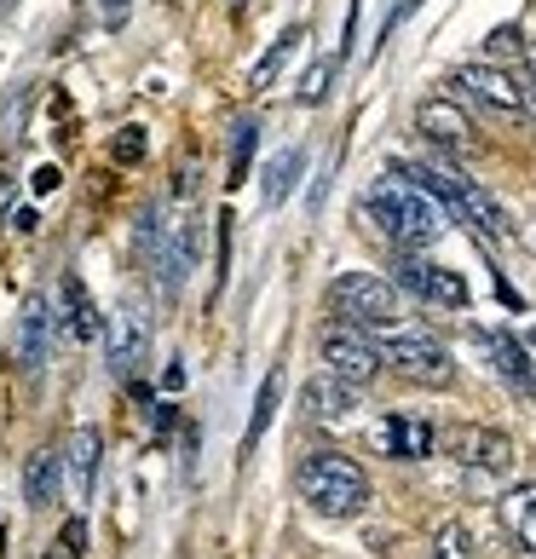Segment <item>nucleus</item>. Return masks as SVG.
I'll list each match as a JSON object with an SVG mask.
<instances>
[{
  "label": "nucleus",
  "instance_id": "obj_28",
  "mask_svg": "<svg viewBox=\"0 0 536 559\" xmlns=\"http://www.w3.org/2000/svg\"><path fill=\"white\" fill-rule=\"evenodd\" d=\"M116 156H121V162L144 156V128H121V139H116Z\"/></svg>",
  "mask_w": 536,
  "mask_h": 559
},
{
  "label": "nucleus",
  "instance_id": "obj_5",
  "mask_svg": "<svg viewBox=\"0 0 536 559\" xmlns=\"http://www.w3.org/2000/svg\"><path fill=\"white\" fill-rule=\"evenodd\" d=\"M139 254L151 260V272L162 277V288H179V272H191V260H196V242H191V219H179L168 202L162 209L144 214L139 225Z\"/></svg>",
  "mask_w": 536,
  "mask_h": 559
},
{
  "label": "nucleus",
  "instance_id": "obj_12",
  "mask_svg": "<svg viewBox=\"0 0 536 559\" xmlns=\"http://www.w3.org/2000/svg\"><path fill=\"white\" fill-rule=\"evenodd\" d=\"M456 462L479 467V473H508L513 467V444L490 427H462L456 432Z\"/></svg>",
  "mask_w": 536,
  "mask_h": 559
},
{
  "label": "nucleus",
  "instance_id": "obj_8",
  "mask_svg": "<svg viewBox=\"0 0 536 559\" xmlns=\"http://www.w3.org/2000/svg\"><path fill=\"white\" fill-rule=\"evenodd\" d=\"M398 283H404L416 300H427V306H450V312H456V306H467V283H462V272H444V265L421 260L416 248H404Z\"/></svg>",
  "mask_w": 536,
  "mask_h": 559
},
{
  "label": "nucleus",
  "instance_id": "obj_21",
  "mask_svg": "<svg viewBox=\"0 0 536 559\" xmlns=\"http://www.w3.org/2000/svg\"><path fill=\"white\" fill-rule=\"evenodd\" d=\"M254 139H260V128H254V121H237V128H231V185H242V179H249Z\"/></svg>",
  "mask_w": 536,
  "mask_h": 559
},
{
  "label": "nucleus",
  "instance_id": "obj_18",
  "mask_svg": "<svg viewBox=\"0 0 536 559\" xmlns=\"http://www.w3.org/2000/svg\"><path fill=\"white\" fill-rule=\"evenodd\" d=\"M58 479H64V450H35L29 467H24V502L47 508L58 496Z\"/></svg>",
  "mask_w": 536,
  "mask_h": 559
},
{
  "label": "nucleus",
  "instance_id": "obj_7",
  "mask_svg": "<svg viewBox=\"0 0 536 559\" xmlns=\"http://www.w3.org/2000/svg\"><path fill=\"white\" fill-rule=\"evenodd\" d=\"M381 346L364 335V329H353V323H335L323 335V369L329 376H341V381H353V386H369L381 376Z\"/></svg>",
  "mask_w": 536,
  "mask_h": 559
},
{
  "label": "nucleus",
  "instance_id": "obj_31",
  "mask_svg": "<svg viewBox=\"0 0 536 559\" xmlns=\"http://www.w3.org/2000/svg\"><path fill=\"white\" fill-rule=\"evenodd\" d=\"M35 191H58V168H35Z\"/></svg>",
  "mask_w": 536,
  "mask_h": 559
},
{
  "label": "nucleus",
  "instance_id": "obj_22",
  "mask_svg": "<svg viewBox=\"0 0 536 559\" xmlns=\"http://www.w3.org/2000/svg\"><path fill=\"white\" fill-rule=\"evenodd\" d=\"M300 151H283L277 162H272V174H265V197H272V202H283L288 191H295V174H300Z\"/></svg>",
  "mask_w": 536,
  "mask_h": 559
},
{
  "label": "nucleus",
  "instance_id": "obj_29",
  "mask_svg": "<svg viewBox=\"0 0 536 559\" xmlns=\"http://www.w3.org/2000/svg\"><path fill=\"white\" fill-rule=\"evenodd\" d=\"M128 7H133V0H98V17H105L110 29H121V24H128Z\"/></svg>",
  "mask_w": 536,
  "mask_h": 559
},
{
  "label": "nucleus",
  "instance_id": "obj_9",
  "mask_svg": "<svg viewBox=\"0 0 536 559\" xmlns=\"http://www.w3.org/2000/svg\"><path fill=\"white\" fill-rule=\"evenodd\" d=\"M456 87L473 98V105H485V110H497V116H525V87L508 70H497V64L456 70Z\"/></svg>",
  "mask_w": 536,
  "mask_h": 559
},
{
  "label": "nucleus",
  "instance_id": "obj_10",
  "mask_svg": "<svg viewBox=\"0 0 536 559\" xmlns=\"http://www.w3.org/2000/svg\"><path fill=\"white\" fill-rule=\"evenodd\" d=\"M105 352H110V369L116 376H133L144 364V352H151V318H144V306H121V312L105 323Z\"/></svg>",
  "mask_w": 536,
  "mask_h": 559
},
{
  "label": "nucleus",
  "instance_id": "obj_23",
  "mask_svg": "<svg viewBox=\"0 0 536 559\" xmlns=\"http://www.w3.org/2000/svg\"><path fill=\"white\" fill-rule=\"evenodd\" d=\"M432 559H473V536H467V525L450 520L439 536H432Z\"/></svg>",
  "mask_w": 536,
  "mask_h": 559
},
{
  "label": "nucleus",
  "instance_id": "obj_3",
  "mask_svg": "<svg viewBox=\"0 0 536 559\" xmlns=\"http://www.w3.org/2000/svg\"><path fill=\"white\" fill-rule=\"evenodd\" d=\"M329 312L353 329H398L404 295L398 283H386L381 272H346L329 283Z\"/></svg>",
  "mask_w": 536,
  "mask_h": 559
},
{
  "label": "nucleus",
  "instance_id": "obj_6",
  "mask_svg": "<svg viewBox=\"0 0 536 559\" xmlns=\"http://www.w3.org/2000/svg\"><path fill=\"white\" fill-rule=\"evenodd\" d=\"M381 358L409 376L416 386H450L456 381V358H450V346L439 335H427V329H381Z\"/></svg>",
  "mask_w": 536,
  "mask_h": 559
},
{
  "label": "nucleus",
  "instance_id": "obj_11",
  "mask_svg": "<svg viewBox=\"0 0 536 559\" xmlns=\"http://www.w3.org/2000/svg\"><path fill=\"white\" fill-rule=\"evenodd\" d=\"M416 133L444 144V151H467L473 144V121L462 116V105H450V98H427V105L416 110Z\"/></svg>",
  "mask_w": 536,
  "mask_h": 559
},
{
  "label": "nucleus",
  "instance_id": "obj_15",
  "mask_svg": "<svg viewBox=\"0 0 536 559\" xmlns=\"http://www.w3.org/2000/svg\"><path fill=\"white\" fill-rule=\"evenodd\" d=\"M98 455H105V439L93 427H75L70 444H64V473H70V490L75 496H93L98 485Z\"/></svg>",
  "mask_w": 536,
  "mask_h": 559
},
{
  "label": "nucleus",
  "instance_id": "obj_14",
  "mask_svg": "<svg viewBox=\"0 0 536 559\" xmlns=\"http://www.w3.org/2000/svg\"><path fill=\"white\" fill-rule=\"evenodd\" d=\"M376 444L386 455H398V462H421V455H432V427L421 416H386L381 432H376Z\"/></svg>",
  "mask_w": 536,
  "mask_h": 559
},
{
  "label": "nucleus",
  "instance_id": "obj_32",
  "mask_svg": "<svg viewBox=\"0 0 536 559\" xmlns=\"http://www.w3.org/2000/svg\"><path fill=\"white\" fill-rule=\"evenodd\" d=\"M525 116H531V121H536V75H531V81H525Z\"/></svg>",
  "mask_w": 536,
  "mask_h": 559
},
{
  "label": "nucleus",
  "instance_id": "obj_25",
  "mask_svg": "<svg viewBox=\"0 0 536 559\" xmlns=\"http://www.w3.org/2000/svg\"><path fill=\"white\" fill-rule=\"evenodd\" d=\"M272 409H277V376H265V386H260V404H254V421H249V439H242V450H254V444H260V432H265V421H272Z\"/></svg>",
  "mask_w": 536,
  "mask_h": 559
},
{
  "label": "nucleus",
  "instance_id": "obj_2",
  "mask_svg": "<svg viewBox=\"0 0 536 559\" xmlns=\"http://www.w3.org/2000/svg\"><path fill=\"white\" fill-rule=\"evenodd\" d=\"M295 490H300V502L323 513V520H353V513L369 508V479H364V467L353 462V455H341V450H312L306 462L295 467Z\"/></svg>",
  "mask_w": 536,
  "mask_h": 559
},
{
  "label": "nucleus",
  "instance_id": "obj_17",
  "mask_svg": "<svg viewBox=\"0 0 536 559\" xmlns=\"http://www.w3.org/2000/svg\"><path fill=\"white\" fill-rule=\"evenodd\" d=\"M353 404H358V386L353 381H341V376H323L306 386V416H318V421H341V416H353Z\"/></svg>",
  "mask_w": 536,
  "mask_h": 559
},
{
  "label": "nucleus",
  "instance_id": "obj_19",
  "mask_svg": "<svg viewBox=\"0 0 536 559\" xmlns=\"http://www.w3.org/2000/svg\"><path fill=\"white\" fill-rule=\"evenodd\" d=\"M502 525L525 554H536V485H513L502 496Z\"/></svg>",
  "mask_w": 536,
  "mask_h": 559
},
{
  "label": "nucleus",
  "instance_id": "obj_16",
  "mask_svg": "<svg viewBox=\"0 0 536 559\" xmlns=\"http://www.w3.org/2000/svg\"><path fill=\"white\" fill-rule=\"evenodd\" d=\"M47 341H52V306H47V295H29L24 300V329H17V364L40 369L47 364Z\"/></svg>",
  "mask_w": 536,
  "mask_h": 559
},
{
  "label": "nucleus",
  "instance_id": "obj_13",
  "mask_svg": "<svg viewBox=\"0 0 536 559\" xmlns=\"http://www.w3.org/2000/svg\"><path fill=\"white\" fill-rule=\"evenodd\" d=\"M58 312H64V335L81 341V346H93V335H105V323H98L93 300H87V283H81L75 272L58 283Z\"/></svg>",
  "mask_w": 536,
  "mask_h": 559
},
{
  "label": "nucleus",
  "instance_id": "obj_33",
  "mask_svg": "<svg viewBox=\"0 0 536 559\" xmlns=\"http://www.w3.org/2000/svg\"><path fill=\"white\" fill-rule=\"evenodd\" d=\"M12 209V185H0V214H7Z\"/></svg>",
  "mask_w": 536,
  "mask_h": 559
},
{
  "label": "nucleus",
  "instance_id": "obj_4",
  "mask_svg": "<svg viewBox=\"0 0 536 559\" xmlns=\"http://www.w3.org/2000/svg\"><path fill=\"white\" fill-rule=\"evenodd\" d=\"M432 197L444 202V214H456L462 225H473L479 237H490V242H502L508 237V214H502V202L490 197V191H479L473 179H462V174H450V168H409Z\"/></svg>",
  "mask_w": 536,
  "mask_h": 559
},
{
  "label": "nucleus",
  "instance_id": "obj_27",
  "mask_svg": "<svg viewBox=\"0 0 536 559\" xmlns=\"http://www.w3.org/2000/svg\"><path fill=\"white\" fill-rule=\"evenodd\" d=\"M329 75H335V64H318V70H306V81H300V105H323V93H329Z\"/></svg>",
  "mask_w": 536,
  "mask_h": 559
},
{
  "label": "nucleus",
  "instance_id": "obj_24",
  "mask_svg": "<svg viewBox=\"0 0 536 559\" xmlns=\"http://www.w3.org/2000/svg\"><path fill=\"white\" fill-rule=\"evenodd\" d=\"M295 47H300V29H288V35L277 40V47H272V52H265L260 64H254V87H265V81H272V75L288 64V58H295Z\"/></svg>",
  "mask_w": 536,
  "mask_h": 559
},
{
  "label": "nucleus",
  "instance_id": "obj_26",
  "mask_svg": "<svg viewBox=\"0 0 536 559\" xmlns=\"http://www.w3.org/2000/svg\"><path fill=\"white\" fill-rule=\"evenodd\" d=\"M81 543H87V525L64 520V531H58V543L47 548V559H81Z\"/></svg>",
  "mask_w": 536,
  "mask_h": 559
},
{
  "label": "nucleus",
  "instance_id": "obj_1",
  "mask_svg": "<svg viewBox=\"0 0 536 559\" xmlns=\"http://www.w3.org/2000/svg\"><path fill=\"white\" fill-rule=\"evenodd\" d=\"M364 214L381 225L386 237H393L398 248H432L444 237V202L427 191V185L409 174V168H393L386 179L369 185L364 197Z\"/></svg>",
  "mask_w": 536,
  "mask_h": 559
},
{
  "label": "nucleus",
  "instance_id": "obj_20",
  "mask_svg": "<svg viewBox=\"0 0 536 559\" xmlns=\"http://www.w3.org/2000/svg\"><path fill=\"white\" fill-rule=\"evenodd\" d=\"M490 352H497L502 381L520 392V399H531V358H525V346H520V341H508V335H497V341H490Z\"/></svg>",
  "mask_w": 536,
  "mask_h": 559
},
{
  "label": "nucleus",
  "instance_id": "obj_30",
  "mask_svg": "<svg viewBox=\"0 0 536 559\" xmlns=\"http://www.w3.org/2000/svg\"><path fill=\"white\" fill-rule=\"evenodd\" d=\"M513 47H520V35H513V29H497V35H490V52H513Z\"/></svg>",
  "mask_w": 536,
  "mask_h": 559
},
{
  "label": "nucleus",
  "instance_id": "obj_34",
  "mask_svg": "<svg viewBox=\"0 0 536 559\" xmlns=\"http://www.w3.org/2000/svg\"><path fill=\"white\" fill-rule=\"evenodd\" d=\"M525 58H531V75H536V40H531V47H525Z\"/></svg>",
  "mask_w": 536,
  "mask_h": 559
}]
</instances>
